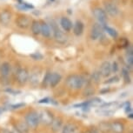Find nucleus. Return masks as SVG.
I'll use <instances>...</instances> for the list:
<instances>
[{
	"label": "nucleus",
	"instance_id": "34",
	"mask_svg": "<svg viewBox=\"0 0 133 133\" xmlns=\"http://www.w3.org/2000/svg\"><path fill=\"white\" fill-rule=\"evenodd\" d=\"M50 102V98H48V97H45V98H43L41 99L40 101H38L39 104H44V103H45V104H47V103Z\"/></svg>",
	"mask_w": 133,
	"mask_h": 133
},
{
	"label": "nucleus",
	"instance_id": "32",
	"mask_svg": "<svg viewBox=\"0 0 133 133\" xmlns=\"http://www.w3.org/2000/svg\"><path fill=\"white\" fill-rule=\"evenodd\" d=\"M117 69H118V67H117V64L116 62H114L113 64L111 65V71H113L114 72H117Z\"/></svg>",
	"mask_w": 133,
	"mask_h": 133
},
{
	"label": "nucleus",
	"instance_id": "22",
	"mask_svg": "<svg viewBox=\"0 0 133 133\" xmlns=\"http://www.w3.org/2000/svg\"><path fill=\"white\" fill-rule=\"evenodd\" d=\"M99 130L104 133H107L110 131V124L107 122H102L99 124Z\"/></svg>",
	"mask_w": 133,
	"mask_h": 133
},
{
	"label": "nucleus",
	"instance_id": "5",
	"mask_svg": "<svg viewBox=\"0 0 133 133\" xmlns=\"http://www.w3.org/2000/svg\"><path fill=\"white\" fill-rule=\"evenodd\" d=\"M93 15L96 19L102 25H105L107 22V14L104 10L101 8H95L93 10Z\"/></svg>",
	"mask_w": 133,
	"mask_h": 133
},
{
	"label": "nucleus",
	"instance_id": "35",
	"mask_svg": "<svg viewBox=\"0 0 133 133\" xmlns=\"http://www.w3.org/2000/svg\"><path fill=\"white\" fill-rule=\"evenodd\" d=\"M125 111H126L127 113H128V112H130V111H131V109H130V106H127V107H126V109H125Z\"/></svg>",
	"mask_w": 133,
	"mask_h": 133
},
{
	"label": "nucleus",
	"instance_id": "28",
	"mask_svg": "<svg viewBox=\"0 0 133 133\" xmlns=\"http://www.w3.org/2000/svg\"><path fill=\"white\" fill-rule=\"evenodd\" d=\"M31 57L35 60H41V59H43V55L38 53V52H36V53H34V54H31Z\"/></svg>",
	"mask_w": 133,
	"mask_h": 133
},
{
	"label": "nucleus",
	"instance_id": "8",
	"mask_svg": "<svg viewBox=\"0 0 133 133\" xmlns=\"http://www.w3.org/2000/svg\"><path fill=\"white\" fill-rule=\"evenodd\" d=\"M17 79L20 84H24L29 79V73L26 69H19L17 72Z\"/></svg>",
	"mask_w": 133,
	"mask_h": 133
},
{
	"label": "nucleus",
	"instance_id": "6",
	"mask_svg": "<svg viewBox=\"0 0 133 133\" xmlns=\"http://www.w3.org/2000/svg\"><path fill=\"white\" fill-rule=\"evenodd\" d=\"M104 11L110 17H117L119 13V9L114 3L106 2L104 4Z\"/></svg>",
	"mask_w": 133,
	"mask_h": 133
},
{
	"label": "nucleus",
	"instance_id": "18",
	"mask_svg": "<svg viewBox=\"0 0 133 133\" xmlns=\"http://www.w3.org/2000/svg\"><path fill=\"white\" fill-rule=\"evenodd\" d=\"M10 72H11V65L9 63H3L0 66V73L4 77H8Z\"/></svg>",
	"mask_w": 133,
	"mask_h": 133
},
{
	"label": "nucleus",
	"instance_id": "36",
	"mask_svg": "<svg viewBox=\"0 0 133 133\" xmlns=\"http://www.w3.org/2000/svg\"><path fill=\"white\" fill-rule=\"evenodd\" d=\"M85 133H96V132L93 131V130H88V131H86Z\"/></svg>",
	"mask_w": 133,
	"mask_h": 133
},
{
	"label": "nucleus",
	"instance_id": "3",
	"mask_svg": "<svg viewBox=\"0 0 133 133\" xmlns=\"http://www.w3.org/2000/svg\"><path fill=\"white\" fill-rule=\"evenodd\" d=\"M103 32H104V25L99 23L94 24L91 31V38L92 40L98 39L103 36Z\"/></svg>",
	"mask_w": 133,
	"mask_h": 133
},
{
	"label": "nucleus",
	"instance_id": "2",
	"mask_svg": "<svg viewBox=\"0 0 133 133\" xmlns=\"http://www.w3.org/2000/svg\"><path fill=\"white\" fill-rule=\"evenodd\" d=\"M25 123L29 127L36 128L39 124V116L38 113L35 111H31L25 116Z\"/></svg>",
	"mask_w": 133,
	"mask_h": 133
},
{
	"label": "nucleus",
	"instance_id": "33",
	"mask_svg": "<svg viewBox=\"0 0 133 133\" xmlns=\"http://www.w3.org/2000/svg\"><path fill=\"white\" fill-rule=\"evenodd\" d=\"M24 106V104H14V105H11V108L12 109H19V108Z\"/></svg>",
	"mask_w": 133,
	"mask_h": 133
},
{
	"label": "nucleus",
	"instance_id": "14",
	"mask_svg": "<svg viewBox=\"0 0 133 133\" xmlns=\"http://www.w3.org/2000/svg\"><path fill=\"white\" fill-rule=\"evenodd\" d=\"M15 129L18 133H28L29 126L25 122H18L15 125Z\"/></svg>",
	"mask_w": 133,
	"mask_h": 133
},
{
	"label": "nucleus",
	"instance_id": "23",
	"mask_svg": "<svg viewBox=\"0 0 133 133\" xmlns=\"http://www.w3.org/2000/svg\"><path fill=\"white\" fill-rule=\"evenodd\" d=\"M29 79H30V82L32 85L36 86V85L39 83V76L38 74H37L36 72H33L31 76L29 77Z\"/></svg>",
	"mask_w": 133,
	"mask_h": 133
},
{
	"label": "nucleus",
	"instance_id": "17",
	"mask_svg": "<svg viewBox=\"0 0 133 133\" xmlns=\"http://www.w3.org/2000/svg\"><path fill=\"white\" fill-rule=\"evenodd\" d=\"M41 24V29H40V33L44 37H51V29H50L49 25L45 22H40Z\"/></svg>",
	"mask_w": 133,
	"mask_h": 133
},
{
	"label": "nucleus",
	"instance_id": "31",
	"mask_svg": "<svg viewBox=\"0 0 133 133\" xmlns=\"http://www.w3.org/2000/svg\"><path fill=\"white\" fill-rule=\"evenodd\" d=\"M117 81H118V77H111L110 79L108 80V81L105 82V84H110V83L117 82Z\"/></svg>",
	"mask_w": 133,
	"mask_h": 133
},
{
	"label": "nucleus",
	"instance_id": "4",
	"mask_svg": "<svg viewBox=\"0 0 133 133\" xmlns=\"http://www.w3.org/2000/svg\"><path fill=\"white\" fill-rule=\"evenodd\" d=\"M51 25H52V31H53L55 39L58 43H60V44H65L67 41V37L65 36V34L56 25V24H53Z\"/></svg>",
	"mask_w": 133,
	"mask_h": 133
},
{
	"label": "nucleus",
	"instance_id": "37",
	"mask_svg": "<svg viewBox=\"0 0 133 133\" xmlns=\"http://www.w3.org/2000/svg\"><path fill=\"white\" fill-rule=\"evenodd\" d=\"M132 113H130V115H129V117H130V118H132Z\"/></svg>",
	"mask_w": 133,
	"mask_h": 133
},
{
	"label": "nucleus",
	"instance_id": "21",
	"mask_svg": "<svg viewBox=\"0 0 133 133\" xmlns=\"http://www.w3.org/2000/svg\"><path fill=\"white\" fill-rule=\"evenodd\" d=\"M40 29H41V24L39 21L34 20L31 23V32L34 35H38L40 34Z\"/></svg>",
	"mask_w": 133,
	"mask_h": 133
},
{
	"label": "nucleus",
	"instance_id": "12",
	"mask_svg": "<svg viewBox=\"0 0 133 133\" xmlns=\"http://www.w3.org/2000/svg\"><path fill=\"white\" fill-rule=\"evenodd\" d=\"M110 130L114 133H123L124 130V126L120 122H113L110 124Z\"/></svg>",
	"mask_w": 133,
	"mask_h": 133
},
{
	"label": "nucleus",
	"instance_id": "16",
	"mask_svg": "<svg viewBox=\"0 0 133 133\" xmlns=\"http://www.w3.org/2000/svg\"><path fill=\"white\" fill-rule=\"evenodd\" d=\"M61 78H62V77L60 74L52 73V74H51V77H50L49 84L51 85V87H55L60 81H61Z\"/></svg>",
	"mask_w": 133,
	"mask_h": 133
},
{
	"label": "nucleus",
	"instance_id": "29",
	"mask_svg": "<svg viewBox=\"0 0 133 133\" xmlns=\"http://www.w3.org/2000/svg\"><path fill=\"white\" fill-rule=\"evenodd\" d=\"M123 76L124 77V79H125V82L126 83H129L130 82V77H129V71H126L125 69L123 70Z\"/></svg>",
	"mask_w": 133,
	"mask_h": 133
},
{
	"label": "nucleus",
	"instance_id": "20",
	"mask_svg": "<svg viewBox=\"0 0 133 133\" xmlns=\"http://www.w3.org/2000/svg\"><path fill=\"white\" fill-rule=\"evenodd\" d=\"M62 133H79V132H78V129H77L76 125L69 124L64 127Z\"/></svg>",
	"mask_w": 133,
	"mask_h": 133
},
{
	"label": "nucleus",
	"instance_id": "10",
	"mask_svg": "<svg viewBox=\"0 0 133 133\" xmlns=\"http://www.w3.org/2000/svg\"><path fill=\"white\" fill-rule=\"evenodd\" d=\"M100 74L102 77H107L111 73V64L109 61H104L100 66Z\"/></svg>",
	"mask_w": 133,
	"mask_h": 133
},
{
	"label": "nucleus",
	"instance_id": "1",
	"mask_svg": "<svg viewBox=\"0 0 133 133\" xmlns=\"http://www.w3.org/2000/svg\"><path fill=\"white\" fill-rule=\"evenodd\" d=\"M84 83V77L78 75H71L66 78V84L70 89L79 90L83 87Z\"/></svg>",
	"mask_w": 133,
	"mask_h": 133
},
{
	"label": "nucleus",
	"instance_id": "27",
	"mask_svg": "<svg viewBox=\"0 0 133 133\" xmlns=\"http://www.w3.org/2000/svg\"><path fill=\"white\" fill-rule=\"evenodd\" d=\"M127 63L128 64L132 66L133 64V53H132V49H130V51H127Z\"/></svg>",
	"mask_w": 133,
	"mask_h": 133
},
{
	"label": "nucleus",
	"instance_id": "25",
	"mask_svg": "<svg viewBox=\"0 0 133 133\" xmlns=\"http://www.w3.org/2000/svg\"><path fill=\"white\" fill-rule=\"evenodd\" d=\"M102 104V100L98 97H95V98L88 101V105H91V106H98Z\"/></svg>",
	"mask_w": 133,
	"mask_h": 133
},
{
	"label": "nucleus",
	"instance_id": "30",
	"mask_svg": "<svg viewBox=\"0 0 133 133\" xmlns=\"http://www.w3.org/2000/svg\"><path fill=\"white\" fill-rule=\"evenodd\" d=\"M51 73L48 72V73L45 75V77H44V85L49 84V81H50V77H51Z\"/></svg>",
	"mask_w": 133,
	"mask_h": 133
},
{
	"label": "nucleus",
	"instance_id": "11",
	"mask_svg": "<svg viewBox=\"0 0 133 133\" xmlns=\"http://www.w3.org/2000/svg\"><path fill=\"white\" fill-rule=\"evenodd\" d=\"M11 19V13L9 11H4L0 13V23L2 24H8Z\"/></svg>",
	"mask_w": 133,
	"mask_h": 133
},
{
	"label": "nucleus",
	"instance_id": "26",
	"mask_svg": "<svg viewBox=\"0 0 133 133\" xmlns=\"http://www.w3.org/2000/svg\"><path fill=\"white\" fill-rule=\"evenodd\" d=\"M100 78H101V74H100L99 71H95L93 72V74L91 75V81L96 83V84L99 83Z\"/></svg>",
	"mask_w": 133,
	"mask_h": 133
},
{
	"label": "nucleus",
	"instance_id": "9",
	"mask_svg": "<svg viewBox=\"0 0 133 133\" xmlns=\"http://www.w3.org/2000/svg\"><path fill=\"white\" fill-rule=\"evenodd\" d=\"M16 24L21 29H27L31 25V20L26 16H19L16 19Z\"/></svg>",
	"mask_w": 133,
	"mask_h": 133
},
{
	"label": "nucleus",
	"instance_id": "7",
	"mask_svg": "<svg viewBox=\"0 0 133 133\" xmlns=\"http://www.w3.org/2000/svg\"><path fill=\"white\" fill-rule=\"evenodd\" d=\"M39 116V121L42 122V124L49 125L51 124L52 120H53V115L51 112L48 111V110H42L38 114Z\"/></svg>",
	"mask_w": 133,
	"mask_h": 133
},
{
	"label": "nucleus",
	"instance_id": "38",
	"mask_svg": "<svg viewBox=\"0 0 133 133\" xmlns=\"http://www.w3.org/2000/svg\"><path fill=\"white\" fill-rule=\"evenodd\" d=\"M2 111H4V109H2V108H0V114L2 113Z\"/></svg>",
	"mask_w": 133,
	"mask_h": 133
},
{
	"label": "nucleus",
	"instance_id": "15",
	"mask_svg": "<svg viewBox=\"0 0 133 133\" xmlns=\"http://www.w3.org/2000/svg\"><path fill=\"white\" fill-rule=\"evenodd\" d=\"M84 32V24L81 21H77L73 26V33L76 36H81Z\"/></svg>",
	"mask_w": 133,
	"mask_h": 133
},
{
	"label": "nucleus",
	"instance_id": "24",
	"mask_svg": "<svg viewBox=\"0 0 133 133\" xmlns=\"http://www.w3.org/2000/svg\"><path fill=\"white\" fill-rule=\"evenodd\" d=\"M104 30L107 32L108 34H110V37H117V32L116 31V30H114L113 28H110L109 26L104 25Z\"/></svg>",
	"mask_w": 133,
	"mask_h": 133
},
{
	"label": "nucleus",
	"instance_id": "13",
	"mask_svg": "<svg viewBox=\"0 0 133 133\" xmlns=\"http://www.w3.org/2000/svg\"><path fill=\"white\" fill-rule=\"evenodd\" d=\"M60 24H61L62 28L65 31H70L72 29L71 21L69 18H67V17H62L61 21H60Z\"/></svg>",
	"mask_w": 133,
	"mask_h": 133
},
{
	"label": "nucleus",
	"instance_id": "19",
	"mask_svg": "<svg viewBox=\"0 0 133 133\" xmlns=\"http://www.w3.org/2000/svg\"><path fill=\"white\" fill-rule=\"evenodd\" d=\"M51 129L54 132H57L61 129L62 124H63V121L60 117H56V118H53L51 122Z\"/></svg>",
	"mask_w": 133,
	"mask_h": 133
}]
</instances>
